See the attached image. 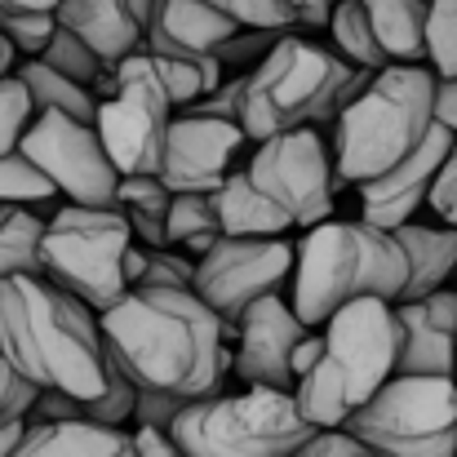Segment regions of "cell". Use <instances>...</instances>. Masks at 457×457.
Instances as JSON below:
<instances>
[{
	"label": "cell",
	"instance_id": "obj_1",
	"mask_svg": "<svg viewBox=\"0 0 457 457\" xmlns=\"http://www.w3.org/2000/svg\"><path fill=\"white\" fill-rule=\"evenodd\" d=\"M98 324L107 355L129 373L138 391L195 400L218 391L231 373L227 324L191 289L134 285L98 315Z\"/></svg>",
	"mask_w": 457,
	"mask_h": 457
},
{
	"label": "cell",
	"instance_id": "obj_2",
	"mask_svg": "<svg viewBox=\"0 0 457 457\" xmlns=\"http://www.w3.org/2000/svg\"><path fill=\"white\" fill-rule=\"evenodd\" d=\"M0 355L36 386L98 395L107 386V342L98 311L45 276L0 280Z\"/></svg>",
	"mask_w": 457,
	"mask_h": 457
},
{
	"label": "cell",
	"instance_id": "obj_3",
	"mask_svg": "<svg viewBox=\"0 0 457 457\" xmlns=\"http://www.w3.org/2000/svg\"><path fill=\"white\" fill-rule=\"evenodd\" d=\"M409 280V258L395 231L373 227L364 218H324L306 227L294 245V294L298 320L320 328L351 298H386L395 303Z\"/></svg>",
	"mask_w": 457,
	"mask_h": 457
},
{
	"label": "cell",
	"instance_id": "obj_4",
	"mask_svg": "<svg viewBox=\"0 0 457 457\" xmlns=\"http://www.w3.org/2000/svg\"><path fill=\"white\" fill-rule=\"evenodd\" d=\"M436 67L386 62L373 80L333 116V173L337 182H369L400 164L436 125Z\"/></svg>",
	"mask_w": 457,
	"mask_h": 457
},
{
	"label": "cell",
	"instance_id": "obj_5",
	"mask_svg": "<svg viewBox=\"0 0 457 457\" xmlns=\"http://www.w3.org/2000/svg\"><path fill=\"white\" fill-rule=\"evenodd\" d=\"M400 355L395 303L351 298L320 324V355L294 386L311 427H342L391 373Z\"/></svg>",
	"mask_w": 457,
	"mask_h": 457
},
{
	"label": "cell",
	"instance_id": "obj_6",
	"mask_svg": "<svg viewBox=\"0 0 457 457\" xmlns=\"http://www.w3.org/2000/svg\"><path fill=\"white\" fill-rule=\"evenodd\" d=\"M346 76H351V62L337 49L285 31L262 54V62L245 71V98H240L245 138L262 143L298 125H333L337 89Z\"/></svg>",
	"mask_w": 457,
	"mask_h": 457
},
{
	"label": "cell",
	"instance_id": "obj_7",
	"mask_svg": "<svg viewBox=\"0 0 457 457\" xmlns=\"http://www.w3.org/2000/svg\"><path fill=\"white\" fill-rule=\"evenodd\" d=\"M294 391L240 386L231 395L209 391L178 409L169 436L191 457H294L311 440Z\"/></svg>",
	"mask_w": 457,
	"mask_h": 457
},
{
	"label": "cell",
	"instance_id": "obj_8",
	"mask_svg": "<svg viewBox=\"0 0 457 457\" xmlns=\"http://www.w3.org/2000/svg\"><path fill=\"white\" fill-rule=\"evenodd\" d=\"M129 245H134V231L120 204H71L67 200L45 227L40 276L103 315L107 306L129 294V276H125Z\"/></svg>",
	"mask_w": 457,
	"mask_h": 457
},
{
	"label": "cell",
	"instance_id": "obj_9",
	"mask_svg": "<svg viewBox=\"0 0 457 457\" xmlns=\"http://www.w3.org/2000/svg\"><path fill=\"white\" fill-rule=\"evenodd\" d=\"M342 427L378 457H457V378L391 373Z\"/></svg>",
	"mask_w": 457,
	"mask_h": 457
},
{
	"label": "cell",
	"instance_id": "obj_10",
	"mask_svg": "<svg viewBox=\"0 0 457 457\" xmlns=\"http://www.w3.org/2000/svg\"><path fill=\"white\" fill-rule=\"evenodd\" d=\"M98 85H107V98H98L94 129L112 155V164L120 173H155L169 120L178 107H173L164 80L155 76L147 45L125 54Z\"/></svg>",
	"mask_w": 457,
	"mask_h": 457
},
{
	"label": "cell",
	"instance_id": "obj_11",
	"mask_svg": "<svg viewBox=\"0 0 457 457\" xmlns=\"http://www.w3.org/2000/svg\"><path fill=\"white\" fill-rule=\"evenodd\" d=\"M289 276H294V245L285 236H218L195 258L191 294L227 324L231 337L240 311L267 294H280Z\"/></svg>",
	"mask_w": 457,
	"mask_h": 457
},
{
	"label": "cell",
	"instance_id": "obj_12",
	"mask_svg": "<svg viewBox=\"0 0 457 457\" xmlns=\"http://www.w3.org/2000/svg\"><path fill=\"white\" fill-rule=\"evenodd\" d=\"M18 152L49 178L54 195L71 204H116L120 169L112 164L94 120H76L67 112H36Z\"/></svg>",
	"mask_w": 457,
	"mask_h": 457
},
{
	"label": "cell",
	"instance_id": "obj_13",
	"mask_svg": "<svg viewBox=\"0 0 457 457\" xmlns=\"http://www.w3.org/2000/svg\"><path fill=\"white\" fill-rule=\"evenodd\" d=\"M245 169L258 182V191L271 195L289 213V222L298 231L333 218V187H337L333 152L311 125L262 138Z\"/></svg>",
	"mask_w": 457,
	"mask_h": 457
},
{
	"label": "cell",
	"instance_id": "obj_14",
	"mask_svg": "<svg viewBox=\"0 0 457 457\" xmlns=\"http://www.w3.org/2000/svg\"><path fill=\"white\" fill-rule=\"evenodd\" d=\"M311 333V324L298 320L294 303L285 294H267L258 303H249L240 311L231 337H236V351H231V373L249 386H280V391H294L298 386V369H294V355H298V342Z\"/></svg>",
	"mask_w": 457,
	"mask_h": 457
},
{
	"label": "cell",
	"instance_id": "obj_15",
	"mask_svg": "<svg viewBox=\"0 0 457 457\" xmlns=\"http://www.w3.org/2000/svg\"><path fill=\"white\" fill-rule=\"evenodd\" d=\"M245 143L249 138H245L240 120L182 112L169 120L155 173L169 191H218L222 178L236 169V155Z\"/></svg>",
	"mask_w": 457,
	"mask_h": 457
},
{
	"label": "cell",
	"instance_id": "obj_16",
	"mask_svg": "<svg viewBox=\"0 0 457 457\" xmlns=\"http://www.w3.org/2000/svg\"><path fill=\"white\" fill-rule=\"evenodd\" d=\"M449 147H453V129H445L436 120L427 129V138L404 155L400 164H391L386 173H378L369 182H360V218L373 222V227H386V231H395L400 222L418 218V209L427 204L431 182H436Z\"/></svg>",
	"mask_w": 457,
	"mask_h": 457
},
{
	"label": "cell",
	"instance_id": "obj_17",
	"mask_svg": "<svg viewBox=\"0 0 457 457\" xmlns=\"http://www.w3.org/2000/svg\"><path fill=\"white\" fill-rule=\"evenodd\" d=\"M395 324H400L395 373L457 378V289L445 285L422 298H400Z\"/></svg>",
	"mask_w": 457,
	"mask_h": 457
},
{
	"label": "cell",
	"instance_id": "obj_18",
	"mask_svg": "<svg viewBox=\"0 0 457 457\" xmlns=\"http://www.w3.org/2000/svg\"><path fill=\"white\" fill-rule=\"evenodd\" d=\"M147 9H152V0H58L54 18L67 31H76L112 71L125 54L143 49Z\"/></svg>",
	"mask_w": 457,
	"mask_h": 457
},
{
	"label": "cell",
	"instance_id": "obj_19",
	"mask_svg": "<svg viewBox=\"0 0 457 457\" xmlns=\"http://www.w3.org/2000/svg\"><path fill=\"white\" fill-rule=\"evenodd\" d=\"M9 457H138V449L129 427L58 418V422H22V436Z\"/></svg>",
	"mask_w": 457,
	"mask_h": 457
},
{
	"label": "cell",
	"instance_id": "obj_20",
	"mask_svg": "<svg viewBox=\"0 0 457 457\" xmlns=\"http://www.w3.org/2000/svg\"><path fill=\"white\" fill-rule=\"evenodd\" d=\"M231 31L240 27L204 0H152L143 45L160 54H213Z\"/></svg>",
	"mask_w": 457,
	"mask_h": 457
},
{
	"label": "cell",
	"instance_id": "obj_21",
	"mask_svg": "<svg viewBox=\"0 0 457 457\" xmlns=\"http://www.w3.org/2000/svg\"><path fill=\"white\" fill-rule=\"evenodd\" d=\"M395 240H400V249L409 258V280H404L400 298L436 294V289H445L457 276V227H449V222L422 227L418 218H409V222L395 227Z\"/></svg>",
	"mask_w": 457,
	"mask_h": 457
},
{
	"label": "cell",
	"instance_id": "obj_22",
	"mask_svg": "<svg viewBox=\"0 0 457 457\" xmlns=\"http://www.w3.org/2000/svg\"><path fill=\"white\" fill-rule=\"evenodd\" d=\"M213 209H218V227L222 236H289L298 231L289 222V213L258 191V182L249 178V169H231L222 178V187L213 191Z\"/></svg>",
	"mask_w": 457,
	"mask_h": 457
},
{
	"label": "cell",
	"instance_id": "obj_23",
	"mask_svg": "<svg viewBox=\"0 0 457 457\" xmlns=\"http://www.w3.org/2000/svg\"><path fill=\"white\" fill-rule=\"evenodd\" d=\"M386 62H427V9L431 0H360Z\"/></svg>",
	"mask_w": 457,
	"mask_h": 457
},
{
	"label": "cell",
	"instance_id": "obj_24",
	"mask_svg": "<svg viewBox=\"0 0 457 457\" xmlns=\"http://www.w3.org/2000/svg\"><path fill=\"white\" fill-rule=\"evenodd\" d=\"M13 71H18L22 85L31 89L36 112H67V116H76V120H94V116H98V94H94V85H80V80L54 71V67L40 62V58H22V67H13Z\"/></svg>",
	"mask_w": 457,
	"mask_h": 457
},
{
	"label": "cell",
	"instance_id": "obj_25",
	"mask_svg": "<svg viewBox=\"0 0 457 457\" xmlns=\"http://www.w3.org/2000/svg\"><path fill=\"white\" fill-rule=\"evenodd\" d=\"M218 236H222V227H218L213 191H173L169 213H164V245L200 258Z\"/></svg>",
	"mask_w": 457,
	"mask_h": 457
},
{
	"label": "cell",
	"instance_id": "obj_26",
	"mask_svg": "<svg viewBox=\"0 0 457 457\" xmlns=\"http://www.w3.org/2000/svg\"><path fill=\"white\" fill-rule=\"evenodd\" d=\"M45 218L31 204H9L0 218V280L4 276H40Z\"/></svg>",
	"mask_w": 457,
	"mask_h": 457
},
{
	"label": "cell",
	"instance_id": "obj_27",
	"mask_svg": "<svg viewBox=\"0 0 457 457\" xmlns=\"http://www.w3.org/2000/svg\"><path fill=\"white\" fill-rule=\"evenodd\" d=\"M147 54H152L155 76L164 80V89H169V98H173L178 112L187 103L213 94L218 80H222V62L213 54H160V49H147Z\"/></svg>",
	"mask_w": 457,
	"mask_h": 457
},
{
	"label": "cell",
	"instance_id": "obj_28",
	"mask_svg": "<svg viewBox=\"0 0 457 457\" xmlns=\"http://www.w3.org/2000/svg\"><path fill=\"white\" fill-rule=\"evenodd\" d=\"M324 27H328V36H333V49H337L351 67H373V71L386 67V54H382V45H378V36H373V22H369V13H364L360 0H337Z\"/></svg>",
	"mask_w": 457,
	"mask_h": 457
},
{
	"label": "cell",
	"instance_id": "obj_29",
	"mask_svg": "<svg viewBox=\"0 0 457 457\" xmlns=\"http://www.w3.org/2000/svg\"><path fill=\"white\" fill-rule=\"evenodd\" d=\"M40 62H49L54 71H62V76H71V80H80V85H98L103 76H107V67H103V58L76 36V31H67L62 22L54 27V36L45 40V49L36 54Z\"/></svg>",
	"mask_w": 457,
	"mask_h": 457
},
{
	"label": "cell",
	"instance_id": "obj_30",
	"mask_svg": "<svg viewBox=\"0 0 457 457\" xmlns=\"http://www.w3.org/2000/svg\"><path fill=\"white\" fill-rule=\"evenodd\" d=\"M134 413H138V386L129 382V373L112 360L107 369V386L89 400H80V418L89 422H103V427H134Z\"/></svg>",
	"mask_w": 457,
	"mask_h": 457
},
{
	"label": "cell",
	"instance_id": "obj_31",
	"mask_svg": "<svg viewBox=\"0 0 457 457\" xmlns=\"http://www.w3.org/2000/svg\"><path fill=\"white\" fill-rule=\"evenodd\" d=\"M36 120V103H31V89L22 85L18 71H4L0 76V155L18 152L27 125Z\"/></svg>",
	"mask_w": 457,
	"mask_h": 457
},
{
	"label": "cell",
	"instance_id": "obj_32",
	"mask_svg": "<svg viewBox=\"0 0 457 457\" xmlns=\"http://www.w3.org/2000/svg\"><path fill=\"white\" fill-rule=\"evenodd\" d=\"M427 62L436 76H457V0H431L427 9Z\"/></svg>",
	"mask_w": 457,
	"mask_h": 457
},
{
	"label": "cell",
	"instance_id": "obj_33",
	"mask_svg": "<svg viewBox=\"0 0 457 457\" xmlns=\"http://www.w3.org/2000/svg\"><path fill=\"white\" fill-rule=\"evenodd\" d=\"M218 13H227L236 27H271V31H298L294 0H204Z\"/></svg>",
	"mask_w": 457,
	"mask_h": 457
},
{
	"label": "cell",
	"instance_id": "obj_34",
	"mask_svg": "<svg viewBox=\"0 0 457 457\" xmlns=\"http://www.w3.org/2000/svg\"><path fill=\"white\" fill-rule=\"evenodd\" d=\"M0 200L40 204V200H54V187H49V178L22 152H9V155H0Z\"/></svg>",
	"mask_w": 457,
	"mask_h": 457
},
{
	"label": "cell",
	"instance_id": "obj_35",
	"mask_svg": "<svg viewBox=\"0 0 457 457\" xmlns=\"http://www.w3.org/2000/svg\"><path fill=\"white\" fill-rule=\"evenodd\" d=\"M169 200H173V191L160 182V173H120V182H116V204L125 213H147V218L164 222Z\"/></svg>",
	"mask_w": 457,
	"mask_h": 457
},
{
	"label": "cell",
	"instance_id": "obj_36",
	"mask_svg": "<svg viewBox=\"0 0 457 457\" xmlns=\"http://www.w3.org/2000/svg\"><path fill=\"white\" fill-rule=\"evenodd\" d=\"M280 36H285V31H271V27H240V31H231V36L213 49V58H218L222 67H240V71H249V67L262 62V54H267Z\"/></svg>",
	"mask_w": 457,
	"mask_h": 457
},
{
	"label": "cell",
	"instance_id": "obj_37",
	"mask_svg": "<svg viewBox=\"0 0 457 457\" xmlns=\"http://www.w3.org/2000/svg\"><path fill=\"white\" fill-rule=\"evenodd\" d=\"M58 18L54 13H13V9H0V31L9 36V45L18 49V58H36L45 49V40L54 36Z\"/></svg>",
	"mask_w": 457,
	"mask_h": 457
},
{
	"label": "cell",
	"instance_id": "obj_38",
	"mask_svg": "<svg viewBox=\"0 0 457 457\" xmlns=\"http://www.w3.org/2000/svg\"><path fill=\"white\" fill-rule=\"evenodd\" d=\"M36 382H27L4 355H0V431L4 427H22L31 404H36Z\"/></svg>",
	"mask_w": 457,
	"mask_h": 457
},
{
	"label": "cell",
	"instance_id": "obj_39",
	"mask_svg": "<svg viewBox=\"0 0 457 457\" xmlns=\"http://www.w3.org/2000/svg\"><path fill=\"white\" fill-rule=\"evenodd\" d=\"M191 276H195V262L182 253V249H169V245H147V267L138 276V285H169V289H191Z\"/></svg>",
	"mask_w": 457,
	"mask_h": 457
},
{
	"label": "cell",
	"instance_id": "obj_40",
	"mask_svg": "<svg viewBox=\"0 0 457 457\" xmlns=\"http://www.w3.org/2000/svg\"><path fill=\"white\" fill-rule=\"evenodd\" d=\"M294 457H378L360 436H351L346 427H315L311 440Z\"/></svg>",
	"mask_w": 457,
	"mask_h": 457
},
{
	"label": "cell",
	"instance_id": "obj_41",
	"mask_svg": "<svg viewBox=\"0 0 457 457\" xmlns=\"http://www.w3.org/2000/svg\"><path fill=\"white\" fill-rule=\"evenodd\" d=\"M427 209L440 222L457 227V138H453V147H449V155H445V164H440V173H436V182H431Z\"/></svg>",
	"mask_w": 457,
	"mask_h": 457
},
{
	"label": "cell",
	"instance_id": "obj_42",
	"mask_svg": "<svg viewBox=\"0 0 457 457\" xmlns=\"http://www.w3.org/2000/svg\"><path fill=\"white\" fill-rule=\"evenodd\" d=\"M182 404H187L182 395H164V391H138V413H134V427H155V431H169Z\"/></svg>",
	"mask_w": 457,
	"mask_h": 457
},
{
	"label": "cell",
	"instance_id": "obj_43",
	"mask_svg": "<svg viewBox=\"0 0 457 457\" xmlns=\"http://www.w3.org/2000/svg\"><path fill=\"white\" fill-rule=\"evenodd\" d=\"M134 431V449L138 457H191L178 449V440L169 431H155V427H129Z\"/></svg>",
	"mask_w": 457,
	"mask_h": 457
},
{
	"label": "cell",
	"instance_id": "obj_44",
	"mask_svg": "<svg viewBox=\"0 0 457 457\" xmlns=\"http://www.w3.org/2000/svg\"><path fill=\"white\" fill-rule=\"evenodd\" d=\"M436 120L445 129H453L457 138V76H440V85H436Z\"/></svg>",
	"mask_w": 457,
	"mask_h": 457
},
{
	"label": "cell",
	"instance_id": "obj_45",
	"mask_svg": "<svg viewBox=\"0 0 457 457\" xmlns=\"http://www.w3.org/2000/svg\"><path fill=\"white\" fill-rule=\"evenodd\" d=\"M333 4L337 0H294V9H298V27H324L328 22V13H333Z\"/></svg>",
	"mask_w": 457,
	"mask_h": 457
},
{
	"label": "cell",
	"instance_id": "obj_46",
	"mask_svg": "<svg viewBox=\"0 0 457 457\" xmlns=\"http://www.w3.org/2000/svg\"><path fill=\"white\" fill-rule=\"evenodd\" d=\"M0 9H13V13H54L58 0H0Z\"/></svg>",
	"mask_w": 457,
	"mask_h": 457
},
{
	"label": "cell",
	"instance_id": "obj_47",
	"mask_svg": "<svg viewBox=\"0 0 457 457\" xmlns=\"http://www.w3.org/2000/svg\"><path fill=\"white\" fill-rule=\"evenodd\" d=\"M13 62H18V49H13V45H9V36L0 31V76H4V71H13Z\"/></svg>",
	"mask_w": 457,
	"mask_h": 457
},
{
	"label": "cell",
	"instance_id": "obj_48",
	"mask_svg": "<svg viewBox=\"0 0 457 457\" xmlns=\"http://www.w3.org/2000/svg\"><path fill=\"white\" fill-rule=\"evenodd\" d=\"M18 436H22V427H4V431H0V457H9V453H13Z\"/></svg>",
	"mask_w": 457,
	"mask_h": 457
},
{
	"label": "cell",
	"instance_id": "obj_49",
	"mask_svg": "<svg viewBox=\"0 0 457 457\" xmlns=\"http://www.w3.org/2000/svg\"><path fill=\"white\" fill-rule=\"evenodd\" d=\"M9 204H13V200H0V218H4V209H9Z\"/></svg>",
	"mask_w": 457,
	"mask_h": 457
}]
</instances>
